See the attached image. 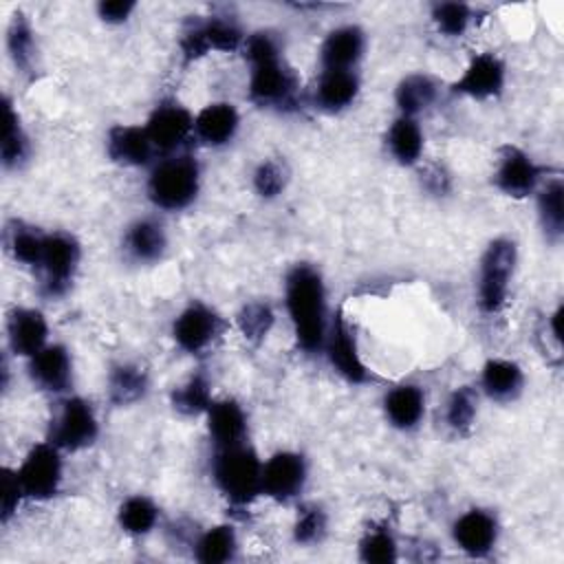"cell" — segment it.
<instances>
[{"label": "cell", "instance_id": "obj_1", "mask_svg": "<svg viewBox=\"0 0 564 564\" xmlns=\"http://www.w3.org/2000/svg\"><path fill=\"white\" fill-rule=\"evenodd\" d=\"M240 53L249 64L247 97L253 106L275 112H291L300 106V77L286 62L275 31L247 33Z\"/></svg>", "mask_w": 564, "mask_h": 564}, {"label": "cell", "instance_id": "obj_2", "mask_svg": "<svg viewBox=\"0 0 564 564\" xmlns=\"http://www.w3.org/2000/svg\"><path fill=\"white\" fill-rule=\"evenodd\" d=\"M284 308L297 348L304 355H322L328 335L330 311L324 275L315 264L297 262L286 271Z\"/></svg>", "mask_w": 564, "mask_h": 564}, {"label": "cell", "instance_id": "obj_3", "mask_svg": "<svg viewBox=\"0 0 564 564\" xmlns=\"http://www.w3.org/2000/svg\"><path fill=\"white\" fill-rule=\"evenodd\" d=\"M203 172L189 152L167 154L154 161L145 178V194L154 209L183 212L192 207L200 194Z\"/></svg>", "mask_w": 564, "mask_h": 564}, {"label": "cell", "instance_id": "obj_4", "mask_svg": "<svg viewBox=\"0 0 564 564\" xmlns=\"http://www.w3.org/2000/svg\"><path fill=\"white\" fill-rule=\"evenodd\" d=\"M260 478L262 458L249 443L214 449L212 480L231 507L245 509L262 496Z\"/></svg>", "mask_w": 564, "mask_h": 564}, {"label": "cell", "instance_id": "obj_5", "mask_svg": "<svg viewBox=\"0 0 564 564\" xmlns=\"http://www.w3.org/2000/svg\"><path fill=\"white\" fill-rule=\"evenodd\" d=\"M518 269V245L509 236H498L487 242L478 260L476 304L485 315H498L511 293Z\"/></svg>", "mask_w": 564, "mask_h": 564}, {"label": "cell", "instance_id": "obj_6", "mask_svg": "<svg viewBox=\"0 0 564 564\" xmlns=\"http://www.w3.org/2000/svg\"><path fill=\"white\" fill-rule=\"evenodd\" d=\"M82 262V245L70 231H46L40 262L35 267L40 293L46 300L64 297L79 271Z\"/></svg>", "mask_w": 564, "mask_h": 564}, {"label": "cell", "instance_id": "obj_7", "mask_svg": "<svg viewBox=\"0 0 564 564\" xmlns=\"http://www.w3.org/2000/svg\"><path fill=\"white\" fill-rule=\"evenodd\" d=\"M245 37H247V31L231 15L194 18L181 31L178 51H181L183 64H192L214 51L236 53L242 48Z\"/></svg>", "mask_w": 564, "mask_h": 564}, {"label": "cell", "instance_id": "obj_8", "mask_svg": "<svg viewBox=\"0 0 564 564\" xmlns=\"http://www.w3.org/2000/svg\"><path fill=\"white\" fill-rule=\"evenodd\" d=\"M99 438V416L95 405L79 394H64L51 416L46 441L64 454L88 449Z\"/></svg>", "mask_w": 564, "mask_h": 564}, {"label": "cell", "instance_id": "obj_9", "mask_svg": "<svg viewBox=\"0 0 564 564\" xmlns=\"http://www.w3.org/2000/svg\"><path fill=\"white\" fill-rule=\"evenodd\" d=\"M551 174L555 172L549 165L535 161L527 150L513 143H505L498 148L491 183L500 194L522 200L533 196Z\"/></svg>", "mask_w": 564, "mask_h": 564}, {"label": "cell", "instance_id": "obj_10", "mask_svg": "<svg viewBox=\"0 0 564 564\" xmlns=\"http://www.w3.org/2000/svg\"><path fill=\"white\" fill-rule=\"evenodd\" d=\"M15 474L26 500L46 502L59 494L64 480V452L51 441L35 443L15 467Z\"/></svg>", "mask_w": 564, "mask_h": 564}, {"label": "cell", "instance_id": "obj_11", "mask_svg": "<svg viewBox=\"0 0 564 564\" xmlns=\"http://www.w3.org/2000/svg\"><path fill=\"white\" fill-rule=\"evenodd\" d=\"M227 330L225 317L203 300L187 302L172 319L170 335L174 344L187 355H203Z\"/></svg>", "mask_w": 564, "mask_h": 564}, {"label": "cell", "instance_id": "obj_12", "mask_svg": "<svg viewBox=\"0 0 564 564\" xmlns=\"http://www.w3.org/2000/svg\"><path fill=\"white\" fill-rule=\"evenodd\" d=\"M159 159L183 152V145L194 139V112L176 97H163L150 110L143 123Z\"/></svg>", "mask_w": 564, "mask_h": 564}, {"label": "cell", "instance_id": "obj_13", "mask_svg": "<svg viewBox=\"0 0 564 564\" xmlns=\"http://www.w3.org/2000/svg\"><path fill=\"white\" fill-rule=\"evenodd\" d=\"M322 355L328 359L330 368L344 381L355 383V386H364V383L375 381V375L368 370V366L361 359L359 344H357V337H355V328L350 326V322L346 319L341 308H337L335 315H330L328 335H326Z\"/></svg>", "mask_w": 564, "mask_h": 564}, {"label": "cell", "instance_id": "obj_14", "mask_svg": "<svg viewBox=\"0 0 564 564\" xmlns=\"http://www.w3.org/2000/svg\"><path fill=\"white\" fill-rule=\"evenodd\" d=\"M308 482V460L302 452L278 449L267 460H262L260 491L262 496L286 505L306 489Z\"/></svg>", "mask_w": 564, "mask_h": 564}, {"label": "cell", "instance_id": "obj_15", "mask_svg": "<svg viewBox=\"0 0 564 564\" xmlns=\"http://www.w3.org/2000/svg\"><path fill=\"white\" fill-rule=\"evenodd\" d=\"M507 86V64L498 53L482 51L474 53L465 64L463 73L449 84L454 95L487 101L505 93Z\"/></svg>", "mask_w": 564, "mask_h": 564}, {"label": "cell", "instance_id": "obj_16", "mask_svg": "<svg viewBox=\"0 0 564 564\" xmlns=\"http://www.w3.org/2000/svg\"><path fill=\"white\" fill-rule=\"evenodd\" d=\"M454 546L467 557L482 560L489 557L500 538V522L494 511L482 507H471L463 511L449 527Z\"/></svg>", "mask_w": 564, "mask_h": 564}, {"label": "cell", "instance_id": "obj_17", "mask_svg": "<svg viewBox=\"0 0 564 564\" xmlns=\"http://www.w3.org/2000/svg\"><path fill=\"white\" fill-rule=\"evenodd\" d=\"M29 381L55 397H64L73 388V355L64 344L48 341L40 352L26 359Z\"/></svg>", "mask_w": 564, "mask_h": 564}, {"label": "cell", "instance_id": "obj_18", "mask_svg": "<svg viewBox=\"0 0 564 564\" xmlns=\"http://www.w3.org/2000/svg\"><path fill=\"white\" fill-rule=\"evenodd\" d=\"M366 48L368 37L359 24H339L319 44V66L322 70H357Z\"/></svg>", "mask_w": 564, "mask_h": 564}, {"label": "cell", "instance_id": "obj_19", "mask_svg": "<svg viewBox=\"0 0 564 564\" xmlns=\"http://www.w3.org/2000/svg\"><path fill=\"white\" fill-rule=\"evenodd\" d=\"M106 154L121 167H152L159 159L143 123H115L106 132Z\"/></svg>", "mask_w": 564, "mask_h": 564}, {"label": "cell", "instance_id": "obj_20", "mask_svg": "<svg viewBox=\"0 0 564 564\" xmlns=\"http://www.w3.org/2000/svg\"><path fill=\"white\" fill-rule=\"evenodd\" d=\"M170 238L165 225L154 216H141L126 225L121 236L123 256L134 264H154L163 260Z\"/></svg>", "mask_w": 564, "mask_h": 564}, {"label": "cell", "instance_id": "obj_21", "mask_svg": "<svg viewBox=\"0 0 564 564\" xmlns=\"http://www.w3.org/2000/svg\"><path fill=\"white\" fill-rule=\"evenodd\" d=\"M4 328L9 350L22 359L33 357L48 344L46 315L35 306H13L7 313Z\"/></svg>", "mask_w": 564, "mask_h": 564}, {"label": "cell", "instance_id": "obj_22", "mask_svg": "<svg viewBox=\"0 0 564 564\" xmlns=\"http://www.w3.org/2000/svg\"><path fill=\"white\" fill-rule=\"evenodd\" d=\"M240 130V112L231 101H212L194 115V141L218 150L229 145Z\"/></svg>", "mask_w": 564, "mask_h": 564}, {"label": "cell", "instance_id": "obj_23", "mask_svg": "<svg viewBox=\"0 0 564 564\" xmlns=\"http://www.w3.org/2000/svg\"><path fill=\"white\" fill-rule=\"evenodd\" d=\"M205 423H207V434L214 449L249 443L247 412L240 405V401L231 397L214 399L209 410L205 412Z\"/></svg>", "mask_w": 564, "mask_h": 564}, {"label": "cell", "instance_id": "obj_24", "mask_svg": "<svg viewBox=\"0 0 564 564\" xmlns=\"http://www.w3.org/2000/svg\"><path fill=\"white\" fill-rule=\"evenodd\" d=\"M527 386V375L522 366L507 357H489L478 377V392H482L494 403H511L520 399Z\"/></svg>", "mask_w": 564, "mask_h": 564}, {"label": "cell", "instance_id": "obj_25", "mask_svg": "<svg viewBox=\"0 0 564 564\" xmlns=\"http://www.w3.org/2000/svg\"><path fill=\"white\" fill-rule=\"evenodd\" d=\"M381 408H383L386 421L394 430L412 432L425 419L427 397H425V390L419 383L403 381V383H397L390 390H386Z\"/></svg>", "mask_w": 564, "mask_h": 564}, {"label": "cell", "instance_id": "obj_26", "mask_svg": "<svg viewBox=\"0 0 564 564\" xmlns=\"http://www.w3.org/2000/svg\"><path fill=\"white\" fill-rule=\"evenodd\" d=\"M361 93L357 70H322L313 86V106L326 115L348 110Z\"/></svg>", "mask_w": 564, "mask_h": 564}, {"label": "cell", "instance_id": "obj_27", "mask_svg": "<svg viewBox=\"0 0 564 564\" xmlns=\"http://www.w3.org/2000/svg\"><path fill=\"white\" fill-rule=\"evenodd\" d=\"M538 225L544 240L551 247H557L564 238V181L560 172L551 174L533 194Z\"/></svg>", "mask_w": 564, "mask_h": 564}, {"label": "cell", "instance_id": "obj_28", "mask_svg": "<svg viewBox=\"0 0 564 564\" xmlns=\"http://www.w3.org/2000/svg\"><path fill=\"white\" fill-rule=\"evenodd\" d=\"M150 390V372L137 361L112 364L106 379L108 401L115 408H128L145 399Z\"/></svg>", "mask_w": 564, "mask_h": 564}, {"label": "cell", "instance_id": "obj_29", "mask_svg": "<svg viewBox=\"0 0 564 564\" xmlns=\"http://www.w3.org/2000/svg\"><path fill=\"white\" fill-rule=\"evenodd\" d=\"M425 145V134L414 117L397 115L386 130V150L394 163L403 167H412L421 163Z\"/></svg>", "mask_w": 564, "mask_h": 564}, {"label": "cell", "instance_id": "obj_30", "mask_svg": "<svg viewBox=\"0 0 564 564\" xmlns=\"http://www.w3.org/2000/svg\"><path fill=\"white\" fill-rule=\"evenodd\" d=\"M441 93V84L427 73H410L394 86V106L399 115L419 119L421 112L430 110Z\"/></svg>", "mask_w": 564, "mask_h": 564}, {"label": "cell", "instance_id": "obj_31", "mask_svg": "<svg viewBox=\"0 0 564 564\" xmlns=\"http://www.w3.org/2000/svg\"><path fill=\"white\" fill-rule=\"evenodd\" d=\"M238 555V533L229 522L207 527L192 540V557L200 564H225Z\"/></svg>", "mask_w": 564, "mask_h": 564}, {"label": "cell", "instance_id": "obj_32", "mask_svg": "<svg viewBox=\"0 0 564 564\" xmlns=\"http://www.w3.org/2000/svg\"><path fill=\"white\" fill-rule=\"evenodd\" d=\"M31 159V139L9 95H4V126L0 143V161L4 170H20Z\"/></svg>", "mask_w": 564, "mask_h": 564}, {"label": "cell", "instance_id": "obj_33", "mask_svg": "<svg viewBox=\"0 0 564 564\" xmlns=\"http://www.w3.org/2000/svg\"><path fill=\"white\" fill-rule=\"evenodd\" d=\"M161 522V507L145 494H132L117 507V524L130 538L150 535Z\"/></svg>", "mask_w": 564, "mask_h": 564}, {"label": "cell", "instance_id": "obj_34", "mask_svg": "<svg viewBox=\"0 0 564 564\" xmlns=\"http://www.w3.org/2000/svg\"><path fill=\"white\" fill-rule=\"evenodd\" d=\"M7 51L18 73L33 75L37 64V42L35 31L29 18L22 11H15L7 26Z\"/></svg>", "mask_w": 564, "mask_h": 564}, {"label": "cell", "instance_id": "obj_35", "mask_svg": "<svg viewBox=\"0 0 564 564\" xmlns=\"http://www.w3.org/2000/svg\"><path fill=\"white\" fill-rule=\"evenodd\" d=\"M46 231L24 223V220H11L4 227V249L7 253L22 267L35 271L42 247H44Z\"/></svg>", "mask_w": 564, "mask_h": 564}, {"label": "cell", "instance_id": "obj_36", "mask_svg": "<svg viewBox=\"0 0 564 564\" xmlns=\"http://www.w3.org/2000/svg\"><path fill=\"white\" fill-rule=\"evenodd\" d=\"M212 401V381L203 370L192 372L183 383L174 386L170 392V405L181 416H205Z\"/></svg>", "mask_w": 564, "mask_h": 564}, {"label": "cell", "instance_id": "obj_37", "mask_svg": "<svg viewBox=\"0 0 564 564\" xmlns=\"http://www.w3.org/2000/svg\"><path fill=\"white\" fill-rule=\"evenodd\" d=\"M478 416V390L474 386H458L449 392L443 419L456 436H469Z\"/></svg>", "mask_w": 564, "mask_h": 564}, {"label": "cell", "instance_id": "obj_38", "mask_svg": "<svg viewBox=\"0 0 564 564\" xmlns=\"http://www.w3.org/2000/svg\"><path fill=\"white\" fill-rule=\"evenodd\" d=\"M357 555L368 564H392L399 560V540L388 524H372L361 533Z\"/></svg>", "mask_w": 564, "mask_h": 564}, {"label": "cell", "instance_id": "obj_39", "mask_svg": "<svg viewBox=\"0 0 564 564\" xmlns=\"http://www.w3.org/2000/svg\"><path fill=\"white\" fill-rule=\"evenodd\" d=\"M236 326L249 344L258 346L269 337L271 328L275 326V311L264 300H249L238 308Z\"/></svg>", "mask_w": 564, "mask_h": 564}, {"label": "cell", "instance_id": "obj_40", "mask_svg": "<svg viewBox=\"0 0 564 564\" xmlns=\"http://www.w3.org/2000/svg\"><path fill=\"white\" fill-rule=\"evenodd\" d=\"M289 181H291V170H289L286 161L280 156L262 159L251 172L253 194L262 200H273V198L282 196Z\"/></svg>", "mask_w": 564, "mask_h": 564}, {"label": "cell", "instance_id": "obj_41", "mask_svg": "<svg viewBox=\"0 0 564 564\" xmlns=\"http://www.w3.org/2000/svg\"><path fill=\"white\" fill-rule=\"evenodd\" d=\"M326 533H328V511L317 502L302 505L291 527L293 542L297 546H315V544H322Z\"/></svg>", "mask_w": 564, "mask_h": 564}, {"label": "cell", "instance_id": "obj_42", "mask_svg": "<svg viewBox=\"0 0 564 564\" xmlns=\"http://www.w3.org/2000/svg\"><path fill=\"white\" fill-rule=\"evenodd\" d=\"M430 18L441 35L463 37L474 22V7L467 2H456V0L434 2L430 9Z\"/></svg>", "mask_w": 564, "mask_h": 564}, {"label": "cell", "instance_id": "obj_43", "mask_svg": "<svg viewBox=\"0 0 564 564\" xmlns=\"http://www.w3.org/2000/svg\"><path fill=\"white\" fill-rule=\"evenodd\" d=\"M22 500H26V496L22 491V485L18 480L15 469L4 467L2 469V500H0L2 524H7L18 513V507L22 505Z\"/></svg>", "mask_w": 564, "mask_h": 564}, {"label": "cell", "instance_id": "obj_44", "mask_svg": "<svg viewBox=\"0 0 564 564\" xmlns=\"http://www.w3.org/2000/svg\"><path fill=\"white\" fill-rule=\"evenodd\" d=\"M421 185L430 196H447L452 192V176L449 172L438 165V163H430L421 170Z\"/></svg>", "mask_w": 564, "mask_h": 564}, {"label": "cell", "instance_id": "obj_45", "mask_svg": "<svg viewBox=\"0 0 564 564\" xmlns=\"http://www.w3.org/2000/svg\"><path fill=\"white\" fill-rule=\"evenodd\" d=\"M134 11H137L134 0H101V2H97V18L112 26L128 22Z\"/></svg>", "mask_w": 564, "mask_h": 564}]
</instances>
